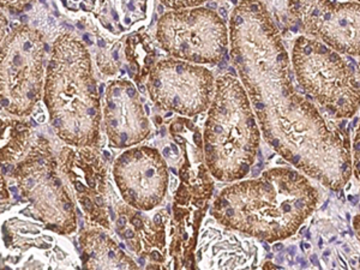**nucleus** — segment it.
<instances>
[{
    "instance_id": "obj_25",
    "label": "nucleus",
    "mask_w": 360,
    "mask_h": 270,
    "mask_svg": "<svg viewBox=\"0 0 360 270\" xmlns=\"http://www.w3.org/2000/svg\"><path fill=\"white\" fill-rule=\"evenodd\" d=\"M105 156H106L107 159H110V158H111V156H110V153H105Z\"/></svg>"
},
{
    "instance_id": "obj_2",
    "label": "nucleus",
    "mask_w": 360,
    "mask_h": 270,
    "mask_svg": "<svg viewBox=\"0 0 360 270\" xmlns=\"http://www.w3.org/2000/svg\"><path fill=\"white\" fill-rule=\"evenodd\" d=\"M319 195L302 173L274 168L225 188L215 203L224 225L274 242L291 237L317 207Z\"/></svg>"
},
{
    "instance_id": "obj_20",
    "label": "nucleus",
    "mask_w": 360,
    "mask_h": 270,
    "mask_svg": "<svg viewBox=\"0 0 360 270\" xmlns=\"http://www.w3.org/2000/svg\"><path fill=\"white\" fill-rule=\"evenodd\" d=\"M76 188H77L78 191H79V193H82L83 191V185L81 184V183H76Z\"/></svg>"
},
{
    "instance_id": "obj_6",
    "label": "nucleus",
    "mask_w": 360,
    "mask_h": 270,
    "mask_svg": "<svg viewBox=\"0 0 360 270\" xmlns=\"http://www.w3.org/2000/svg\"><path fill=\"white\" fill-rule=\"evenodd\" d=\"M44 49L41 34L25 25L1 42V106L13 115H29L40 98Z\"/></svg>"
},
{
    "instance_id": "obj_13",
    "label": "nucleus",
    "mask_w": 360,
    "mask_h": 270,
    "mask_svg": "<svg viewBox=\"0 0 360 270\" xmlns=\"http://www.w3.org/2000/svg\"><path fill=\"white\" fill-rule=\"evenodd\" d=\"M33 0H1V6L3 8H13L16 11H22L25 8H30Z\"/></svg>"
},
{
    "instance_id": "obj_16",
    "label": "nucleus",
    "mask_w": 360,
    "mask_h": 270,
    "mask_svg": "<svg viewBox=\"0 0 360 270\" xmlns=\"http://www.w3.org/2000/svg\"><path fill=\"white\" fill-rule=\"evenodd\" d=\"M283 249V245L281 244V243H278V244H275L274 248H273V250L274 251H281V250Z\"/></svg>"
},
{
    "instance_id": "obj_21",
    "label": "nucleus",
    "mask_w": 360,
    "mask_h": 270,
    "mask_svg": "<svg viewBox=\"0 0 360 270\" xmlns=\"http://www.w3.org/2000/svg\"><path fill=\"white\" fill-rule=\"evenodd\" d=\"M119 227H124L125 226V219H120L118 221Z\"/></svg>"
},
{
    "instance_id": "obj_24",
    "label": "nucleus",
    "mask_w": 360,
    "mask_h": 270,
    "mask_svg": "<svg viewBox=\"0 0 360 270\" xmlns=\"http://www.w3.org/2000/svg\"><path fill=\"white\" fill-rule=\"evenodd\" d=\"M139 264H141V266H144V259L141 258V259H139Z\"/></svg>"
},
{
    "instance_id": "obj_18",
    "label": "nucleus",
    "mask_w": 360,
    "mask_h": 270,
    "mask_svg": "<svg viewBox=\"0 0 360 270\" xmlns=\"http://www.w3.org/2000/svg\"><path fill=\"white\" fill-rule=\"evenodd\" d=\"M311 262H314V264H315V266H319V261H317V256H316V255L311 256Z\"/></svg>"
},
{
    "instance_id": "obj_12",
    "label": "nucleus",
    "mask_w": 360,
    "mask_h": 270,
    "mask_svg": "<svg viewBox=\"0 0 360 270\" xmlns=\"http://www.w3.org/2000/svg\"><path fill=\"white\" fill-rule=\"evenodd\" d=\"M165 6L171 8H193V6H198V5L203 4L208 0H160Z\"/></svg>"
},
{
    "instance_id": "obj_26",
    "label": "nucleus",
    "mask_w": 360,
    "mask_h": 270,
    "mask_svg": "<svg viewBox=\"0 0 360 270\" xmlns=\"http://www.w3.org/2000/svg\"><path fill=\"white\" fill-rule=\"evenodd\" d=\"M263 246H264V249H266V251L269 250V246H268V244H263Z\"/></svg>"
},
{
    "instance_id": "obj_4",
    "label": "nucleus",
    "mask_w": 360,
    "mask_h": 270,
    "mask_svg": "<svg viewBox=\"0 0 360 270\" xmlns=\"http://www.w3.org/2000/svg\"><path fill=\"white\" fill-rule=\"evenodd\" d=\"M205 125V153L214 176L226 181L244 178L254 164L259 130L237 78L226 75L217 79Z\"/></svg>"
},
{
    "instance_id": "obj_10",
    "label": "nucleus",
    "mask_w": 360,
    "mask_h": 270,
    "mask_svg": "<svg viewBox=\"0 0 360 270\" xmlns=\"http://www.w3.org/2000/svg\"><path fill=\"white\" fill-rule=\"evenodd\" d=\"M105 120L108 136L117 147L137 143L149 132V122L137 91L127 81H117L108 86Z\"/></svg>"
},
{
    "instance_id": "obj_27",
    "label": "nucleus",
    "mask_w": 360,
    "mask_h": 270,
    "mask_svg": "<svg viewBox=\"0 0 360 270\" xmlns=\"http://www.w3.org/2000/svg\"><path fill=\"white\" fill-rule=\"evenodd\" d=\"M11 191H13V193H17V188H11Z\"/></svg>"
},
{
    "instance_id": "obj_15",
    "label": "nucleus",
    "mask_w": 360,
    "mask_h": 270,
    "mask_svg": "<svg viewBox=\"0 0 360 270\" xmlns=\"http://www.w3.org/2000/svg\"><path fill=\"white\" fill-rule=\"evenodd\" d=\"M150 256H152V258L153 259H154V261H161V256H160L159 252H158V251H153L152 255H150Z\"/></svg>"
},
{
    "instance_id": "obj_11",
    "label": "nucleus",
    "mask_w": 360,
    "mask_h": 270,
    "mask_svg": "<svg viewBox=\"0 0 360 270\" xmlns=\"http://www.w3.org/2000/svg\"><path fill=\"white\" fill-rule=\"evenodd\" d=\"M358 75L360 77V60L359 66H358ZM353 172L356 176V179L360 181V124L358 130H356V136H354V141H353Z\"/></svg>"
},
{
    "instance_id": "obj_23",
    "label": "nucleus",
    "mask_w": 360,
    "mask_h": 270,
    "mask_svg": "<svg viewBox=\"0 0 360 270\" xmlns=\"http://www.w3.org/2000/svg\"><path fill=\"white\" fill-rule=\"evenodd\" d=\"M172 149L173 152L176 153V154H178V148L176 147V144H172Z\"/></svg>"
},
{
    "instance_id": "obj_3",
    "label": "nucleus",
    "mask_w": 360,
    "mask_h": 270,
    "mask_svg": "<svg viewBox=\"0 0 360 270\" xmlns=\"http://www.w3.org/2000/svg\"><path fill=\"white\" fill-rule=\"evenodd\" d=\"M45 103L52 125L69 143L98 139L100 103L89 53L69 34L58 37L47 69Z\"/></svg>"
},
{
    "instance_id": "obj_19",
    "label": "nucleus",
    "mask_w": 360,
    "mask_h": 270,
    "mask_svg": "<svg viewBox=\"0 0 360 270\" xmlns=\"http://www.w3.org/2000/svg\"><path fill=\"white\" fill-rule=\"evenodd\" d=\"M125 236H127V238L135 237V234H134V232H132V231H130V229H129V231H127V233H125Z\"/></svg>"
},
{
    "instance_id": "obj_5",
    "label": "nucleus",
    "mask_w": 360,
    "mask_h": 270,
    "mask_svg": "<svg viewBox=\"0 0 360 270\" xmlns=\"http://www.w3.org/2000/svg\"><path fill=\"white\" fill-rule=\"evenodd\" d=\"M292 63L300 86L312 100L335 118H352L360 108V82L356 63L346 62L317 39L299 37Z\"/></svg>"
},
{
    "instance_id": "obj_9",
    "label": "nucleus",
    "mask_w": 360,
    "mask_h": 270,
    "mask_svg": "<svg viewBox=\"0 0 360 270\" xmlns=\"http://www.w3.org/2000/svg\"><path fill=\"white\" fill-rule=\"evenodd\" d=\"M148 90L154 103L164 110L195 115L208 108L214 91L210 71L186 63L168 59L153 68Z\"/></svg>"
},
{
    "instance_id": "obj_8",
    "label": "nucleus",
    "mask_w": 360,
    "mask_h": 270,
    "mask_svg": "<svg viewBox=\"0 0 360 270\" xmlns=\"http://www.w3.org/2000/svg\"><path fill=\"white\" fill-rule=\"evenodd\" d=\"M288 10L307 37L349 57H360V3L287 0Z\"/></svg>"
},
{
    "instance_id": "obj_7",
    "label": "nucleus",
    "mask_w": 360,
    "mask_h": 270,
    "mask_svg": "<svg viewBox=\"0 0 360 270\" xmlns=\"http://www.w3.org/2000/svg\"><path fill=\"white\" fill-rule=\"evenodd\" d=\"M158 39L173 57L198 64H215L227 51V29L209 8L174 10L159 20Z\"/></svg>"
},
{
    "instance_id": "obj_17",
    "label": "nucleus",
    "mask_w": 360,
    "mask_h": 270,
    "mask_svg": "<svg viewBox=\"0 0 360 270\" xmlns=\"http://www.w3.org/2000/svg\"><path fill=\"white\" fill-rule=\"evenodd\" d=\"M132 224H134V225L136 226V227H137V229H139V227H141V225H142V224H141V220H139V219H134V220H132Z\"/></svg>"
},
{
    "instance_id": "obj_22",
    "label": "nucleus",
    "mask_w": 360,
    "mask_h": 270,
    "mask_svg": "<svg viewBox=\"0 0 360 270\" xmlns=\"http://www.w3.org/2000/svg\"><path fill=\"white\" fill-rule=\"evenodd\" d=\"M164 154L165 155H169V154H171V150H169L168 148H166V149L164 150Z\"/></svg>"
},
{
    "instance_id": "obj_28",
    "label": "nucleus",
    "mask_w": 360,
    "mask_h": 270,
    "mask_svg": "<svg viewBox=\"0 0 360 270\" xmlns=\"http://www.w3.org/2000/svg\"><path fill=\"white\" fill-rule=\"evenodd\" d=\"M352 1H358V3H360V0H352Z\"/></svg>"
},
{
    "instance_id": "obj_1",
    "label": "nucleus",
    "mask_w": 360,
    "mask_h": 270,
    "mask_svg": "<svg viewBox=\"0 0 360 270\" xmlns=\"http://www.w3.org/2000/svg\"><path fill=\"white\" fill-rule=\"evenodd\" d=\"M231 56L266 142L299 171L339 191L353 171L351 141L299 93L290 57L261 0H242L229 20Z\"/></svg>"
},
{
    "instance_id": "obj_14",
    "label": "nucleus",
    "mask_w": 360,
    "mask_h": 270,
    "mask_svg": "<svg viewBox=\"0 0 360 270\" xmlns=\"http://www.w3.org/2000/svg\"><path fill=\"white\" fill-rule=\"evenodd\" d=\"M353 224H354V229H356V233H358L360 238V215L354 217V222Z\"/></svg>"
}]
</instances>
